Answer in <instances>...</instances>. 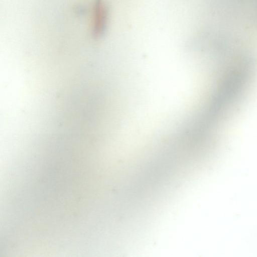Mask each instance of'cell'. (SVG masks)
Segmentation results:
<instances>
[{"label": "cell", "instance_id": "obj_1", "mask_svg": "<svg viewBox=\"0 0 257 257\" xmlns=\"http://www.w3.org/2000/svg\"><path fill=\"white\" fill-rule=\"evenodd\" d=\"M34 189L43 226L79 232L95 228L107 217L111 178L104 158L98 154H46Z\"/></svg>", "mask_w": 257, "mask_h": 257}, {"label": "cell", "instance_id": "obj_2", "mask_svg": "<svg viewBox=\"0 0 257 257\" xmlns=\"http://www.w3.org/2000/svg\"><path fill=\"white\" fill-rule=\"evenodd\" d=\"M107 12L101 0L95 1L93 11L92 35L98 38L102 35L105 29Z\"/></svg>", "mask_w": 257, "mask_h": 257}]
</instances>
